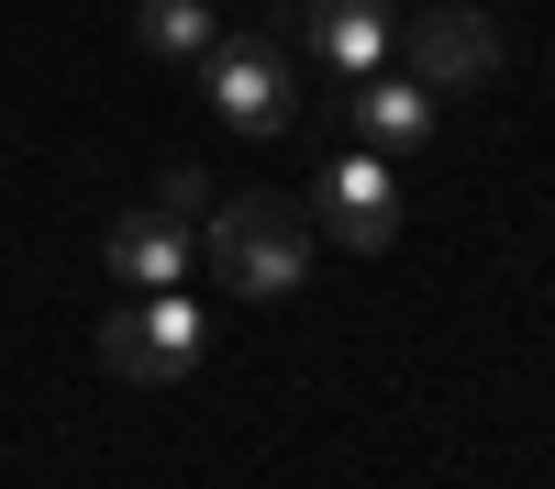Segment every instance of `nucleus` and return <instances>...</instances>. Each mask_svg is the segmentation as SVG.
<instances>
[{
  "label": "nucleus",
  "mask_w": 555,
  "mask_h": 489,
  "mask_svg": "<svg viewBox=\"0 0 555 489\" xmlns=\"http://www.w3.org/2000/svg\"><path fill=\"white\" fill-rule=\"evenodd\" d=\"M322 222H334V245L389 256L400 245V178H389V156H322Z\"/></svg>",
  "instance_id": "obj_5"
},
{
  "label": "nucleus",
  "mask_w": 555,
  "mask_h": 489,
  "mask_svg": "<svg viewBox=\"0 0 555 489\" xmlns=\"http://www.w3.org/2000/svg\"><path fill=\"white\" fill-rule=\"evenodd\" d=\"M500 34L489 12H467V0H434L423 23H400V56H411V78L423 89H489L500 78Z\"/></svg>",
  "instance_id": "obj_4"
},
{
  "label": "nucleus",
  "mask_w": 555,
  "mask_h": 489,
  "mask_svg": "<svg viewBox=\"0 0 555 489\" xmlns=\"http://www.w3.org/2000/svg\"><path fill=\"white\" fill-rule=\"evenodd\" d=\"M201 101L234 123V133H289L300 89H289V56H278L267 34H211V56H201Z\"/></svg>",
  "instance_id": "obj_3"
},
{
  "label": "nucleus",
  "mask_w": 555,
  "mask_h": 489,
  "mask_svg": "<svg viewBox=\"0 0 555 489\" xmlns=\"http://www.w3.org/2000/svg\"><path fill=\"white\" fill-rule=\"evenodd\" d=\"M201 356H211V311L190 289H133L112 323H101V368L112 378L167 389V378H201Z\"/></svg>",
  "instance_id": "obj_2"
},
{
  "label": "nucleus",
  "mask_w": 555,
  "mask_h": 489,
  "mask_svg": "<svg viewBox=\"0 0 555 489\" xmlns=\"http://www.w3.org/2000/svg\"><path fill=\"white\" fill-rule=\"evenodd\" d=\"M356 133H366L378 156L423 145V133H434V112H423V78H366V89H356Z\"/></svg>",
  "instance_id": "obj_8"
},
{
  "label": "nucleus",
  "mask_w": 555,
  "mask_h": 489,
  "mask_svg": "<svg viewBox=\"0 0 555 489\" xmlns=\"http://www.w3.org/2000/svg\"><path fill=\"white\" fill-rule=\"evenodd\" d=\"M201 267H211L222 289H245V300H289L311 279V222L289 201H267V190L211 201L201 211Z\"/></svg>",
  "instance_id": "obj_1"
},
{
  "label": "nucleus",
  "mask_w": 555,
  "mask_h": 489,
  "mask_svg": "<svg viewBox=\"0 0 555 489\" xmlns=\"http://www.w3.org/2000/svg\"><path fill=\"white\" fill-rule=\"evenodd\" d=\"M211 0H145V12H133V44H145V56H211Z\"/></svg>",
  "instance_id": "obj_9"
},
{
  "label": "nucleus",
  "mask_w": 555,
  "mask_h": 489,
  "mask_svg": "<svg viewBox=\"0 0 555 489\" xmlns=\"http://www.w3.org/2000/svg\"><path fill=\"white\" fill-rule=\"evenodd\" d=\"M156 211H167V222H201V211H211V178H201V167H167V178H156Z\"/></svg>",
  "instance_id": "obj_10"
},
{
  "label": "nucleus",
  "mask_w": 555,
  "mask_h": 489,
  "mask_svg": "<svg viewBox=\"0 0 555 489\" xmlns=\"http://www.w3.org/2000/svg\"><path fill=\"white\" fill-rule=\"evenodd\" d=\"M300 23H311V56L334 67V78H378L389 44H400L389 0H300Z\"/></svg>",
  "instance_id": "obj_6"
},
{
  "label": "nucleus",
  "mask_w": 555,
  "mask_h": 489,
  "mask_svg": "<svg viewBox=\"0 0 555 489\" xmlns=\"http://www.w3.org/2000/svg\"><path fill=\"white\" fill-rule=\"evenodd\" d=\"M101 256H112V279H122V289H178L201 245H190V222H167V211L145 201V211H122V222H112V245H101Z\"/></svg>",
  "instance_id": "obj_7"
}]
</instances>
